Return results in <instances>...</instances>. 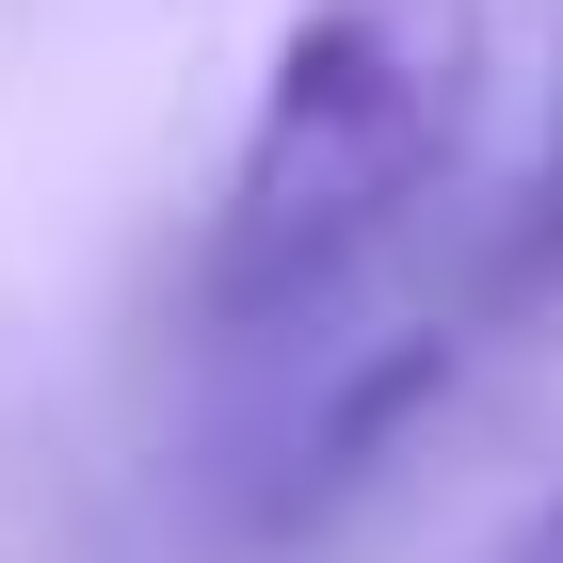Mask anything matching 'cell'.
I'll use <instances>...</instances> for the list:
<instances>
[{
    "label": "cell",
    "instance_id": "cell-1",
    "mask_svg": "<svg viewBox=\"0 0 563 563\" xmlns=\"http://www.w3.org/2000/svg\"><path fill=\"white\" fill-rule=\"evenodd\" d=\"M483 0H306L274 48L242 162L210 194L194 322L210 339H306L354 274L434 210V177L483 113Z\"/></svg>",
    "mask_w": 563,
    "mask_h": 563
},
{
    "label": "cell",
    "instance_id": "cell-2",
    "mask_svg": "<svg viewBox=\"0 0 563 563\" xmlns=\"http://www.w3.org/2000/svg\"><path fill=\"white\" fill-rule=\"evenodd\" d=\"M548 290H563V81H548V145H531L516 210L483 242V306H548Z\"/></svg>",
    "mask_w": 563,
    "mask_h": 563
},
{
    "label": "cell",
    "instance_id": "cell-3",
    "mask_svg": "<svg viewBox=\"0 0 563 563\" xmlns=\"http://www.w3.org/2000/svg\"><path fill=\"white\" fill-rule=\"evenodd\" d=\"M499 563H563V499H548V516H531V531H516Z\"/></svg>",
    "mask_w": 563,
    "mask_h": 563
}]
</instances>
